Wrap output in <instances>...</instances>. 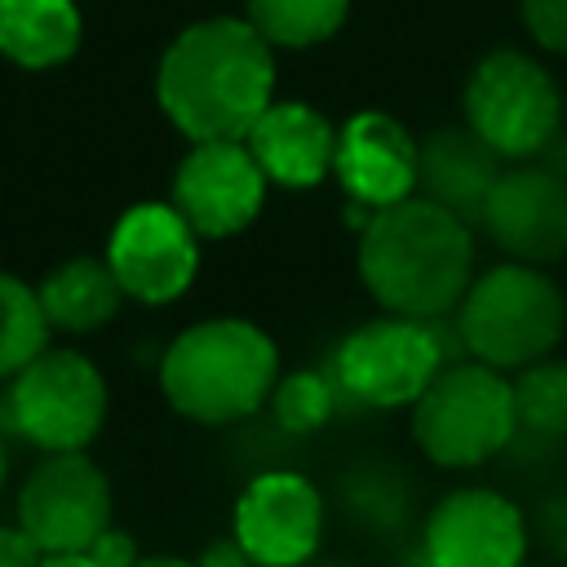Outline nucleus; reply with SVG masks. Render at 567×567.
Segmentation results:
<instances>
[{
  "instance_id": "obj_1",
  "label": "nucleus",
  "mask_w": 567,
  "mask_h": 567,
  "mask_svg": "<svg viewBox=\"0 0 567 567\" xmlns=\"http://www.w3.org/2000/svg\"><path fill=\"white\" fill-rule=\"evenodd\" d=\"M155 93L190 142H244L275 102V49L248 18L190 22L164 49Z\"/></svg>"
},
{
  "instance_id": "obj_2",
  "label": "nucleus",
  "mask_w": 567,
  "mask_h": 567,
  "mask_svg": "<svg viewBox=\"0 0 567 567\" xmlns=\"http://www.w3.org/2000/svg\"><path fill=\"white\" fill-rule=\"evenodd\" d=\"M470 230L425 195L377 208L359 235V279L390 315L439 319L461 306L474 279Z\"/></svg>"
},
{
  "instance_id": "obj_3",
  "label": "nucleus",
  "mask_w": 567,
  "mask_h": 567,
  "mask_svg": "<svg viewBox=\"0 0 567 567\" xmlns=\"http://www.w3.org/2000/svg\"><path fill=\"white\" fill-rule=\"evenodd\" d=\"M279 381L275 341L248 319H204L164 350V399L199 425H230L270 403Z\"/></svg>"
},
{
  "instance_id": "obj_4",
  "label": "nucleus",
  "mask_w": 567,
  "mask_h": 567,
  "mask_svg": "<svg viewBox=\"0 0 567 567\" xmlns=\"http://www.w3.org/2000/svg\"><path fill=\"white\" fill-rule=\"evenodd\" d=\"M456 310L461 346L496 372H518L536 359H549L567 323L563 288L527 261H505L470 279Z\"/></svg>"
},
{
  "instance_id": "obj_5",
  "label": "nucleus",
  "mask_w": 567,
  "mask_h": 567,
  "mask_svg": "<svg viewBox=\"0 0 567 567\" xmlns=\"http://www.w3.org/2000/svg\"><path fill=\"white\" fill-rule=\"evenodd\" d=\"M412 439L443 470L487 465L514 439L509 381L478 359L447 363L412 403Z\"/></svg>"
},
{
  "instance_id": "obj_6",
  "label": "nucleus",
  "mask_w": 567,
  "mask_h": 567,
  "mask_svg": "<svg viewBox=\"0 0 567 567\" xmlns=\"http://www.w3.org/2000/svg\"><path fill=\"white\" fill-rule=\"evenodd\" d=\"M443 368L447 341L434 319L385 315L341 337L328 377L359 408H412Z\"/></svg>"
},
{
  "instance_id": "obj_7",
  "label": "nucleus",
  "mask_w": 567,
  "mask_h": 567,
  "mask_svg": "<svg viewBox=\"0 0 567 567\" xmlns=\"http://www.w3.org/2000/svg\"><path fill=\"white\" fill-rule=\"evenodd\" d=\"M563 120V93L554 75L523 49H492L465 80V124L501 155L527 159L549 146Z\"/></svg>"
},
{
  "instance_id": "obj_8",
  "label": "nucleus",
  "mask_w": 567,
  "mask_h": 567,
  "mask_svg": "<svg viewBox=\"0 0 567 567\" xmlns=\"http://www.w3.org/2000/svg\"><path fill=\"white\" fill-rule=\"evenodd\" d=\"M9 430L44 452H80L106 421V381L75 350H40L4 399Z\"/></svg>"
},
{
  "instance_id": "obj_9",
  "label": "nucleus",
  "mask_w": 567,
  "mask_h": 567,
  "mask_svg": "<svg viewBox=\"0 0 567 567\" xmlns=\"http://www.w3.org/2000/svg\"><path fill=\"white\" fill-rule=\"evenodd\" d=\"M106 266L115 270L124 297L164 306L190 288L199 270V235L173 204H137L115 221Z\"/></svg>"
},
{
  "instance_id": "obj_10",
  "label": "nucleus",
  "mask_w": 567,
  "mask_h": 567,
  "mask_svg": "<svg viewBox=\"0 0 567 567\" xmlns=\"http://www.w3.org/2000/svg\"><path fill=\"white\" fill-rule=\"evenodd\" d=\"M230 536L257 567H306L323 536V496L297 470H266L239 492Z\"/></svg>"
},
{
  "instance_id": "obj_11",
  "label": "nucleus",
  "mask_w": 567,
  "mask_h": 567,
  "mask_svg": "<svg viewBox=\"0 0 567 567\" xmlns=\"http://www.w3.org/2000/svg\"><path fill=\"white\" fill-rule=\"evenodd\" d=\"M266 186L244 142H195L173 173V208L199 239H230L261 213Z\"/></svg>"
},
{
  "instance_id": "obj_12",
  "label": "nucleus",
  "mask_w": 567,
  "mask_h": 567,
  "mask_svg": "<svg viewBox=\"0 0 567 567\" xmlns=\"http://www.w3.org/2000/svg\"><path fill=\"white\" fill-rule=\"evenodd\" d=\"M18 523L35 536L44 554L89 549L93 536L111 527V487L89 456L49 452V461L22 487Z\"/></svg>"
},
{
  "instance_id": "obj_13",
  "label": "nucleus",
  "mask_w": 567,
  "mask_h": 567,
  "mask_svg": "<svg viewBox=\"0 0 567 567\" xmlns=\"http://www.w3.org/2000/svg\"><path fill=\"white\" fill-rule=\"evenodd\" d=\"M421 554L430 567H523L527 518L496 487H461L430 509Z\"/></svg>"
},
{
  "instance_id": "obj_14",
  "label": "nucleus",
  "mask_w": 567,
  "mask_h": 567,
  "mask_svg": "<svg viewBox=\"0 0 567 567\" xmlns=\"http://www.w3.org/2000/svg\"><path fill=\"white\" fill-rule=\"evenodd\" d=\"M478 226L487 239L527 266H549L567 257V177L540 164L501 168Z\"/></svg>"
},
{
  "instance_id": "obj_15",
  "label": "nucleus",
  "mask_w": 567,
  "mask_h": 567,
  "mask_svg": "<svg viewBox=\"0 0 567 567\" xmlns=\"http://www.w3.org/2000/svg\"><path fill=\"white\" fill-rule=\"evenodd\" d=\"M416 159H421V142L390 111H354L337 128L332 173L341 190L368 213L416 195V177H421Z\"/></svg>"
},
{
  "instance_id": "obj_16",
  "label": "nucleus",
  "mask_w": 567,
  "mask_h": 567,
  "mask_svg": "<svg viewBox=\"0 0 567 567\" xmlns=\"http://www.w3.org/2000/svg\"><path fill=\"white\" fill-rule=\"evenodd\" d=\"M244 146L261 164L266 182L288 186V190H306L332 173L337 128L310 102H270L257 115V124L248 128Z\"/></svg>"
},
{
  "instance_id": "obj_17",
  "label": "nucleus",
  "mask_w": 567,
  "mask_h": 567,
  "mask_svg": "<svg viewBox=\"0 0 567 567\" xmlns=\"http://www.w3.org/2000/svg\"><path fill=\"white\" fill-rule=\"evenodd\" d=\"M416 164H421L416 195L456 213L465 226H478V213L501 177V155L470 124H443L421 142Z\"/></svg>"
},
{
  "instance_id": "obj_18",
  "label": "nucleus",
  "mask_w": 567,
  "mask_h": 567,
  "mask_svg": "<svg viewBox=\"0 0 567 567\" xmlns=\"http://www.w3.org/2000/svg\"><path fill=\"white\" fill-rule=\"evenodd\" d=\"M337 514L363 536H399L412 518V483L394 461L363 456L337 478Z\"/></svg>"
},
{
  "instance_id": "obj_19",
  "label": "nucleus",
  "mask_w": 567,
  "mask_h": 567,
  "mask_svg": "<svg viewBox=\"0 0 567 567\" xmlns=\"http://www.w3.org/2000/svg\"><path fill=\"white\" fill-rule=\"evenodd\" d=\"M80 44L75 0H0V53L18 66H58Z\"/></svg>"
},
{
  "instance_id": "obj_20",
  "label": "nucleus",
  "mask_w": 567,
  "mask_h": 567,
  "mask_svg": "<svg viewBox=\"0 0 567 567\" xmlns=\"http://www.w3.org/2000/svg\"><path fill=\"white\" fill-rule=\"evenodd\" d=\"M124 301V288L115 279V270L97 257H75V261H62L44 284H40V306H44V319L53 328H66V332H93L102 328Z\"/></svg>"
},
{
  "instance_id": "obj_21",
  "label": "nucleus",
  "mask_w": 567,
  "mask_h": 567,
  "mask_svg": "<svg viewBox=\"0 0 567 567\" xmlns=\"http://www.w3.org/2000/svg\"><path fill=\"white\" fill-rule=\"evenodd\" d=\"M514 399V439L532 452H549L567 443V363L558 359H536L518 368L509 381Z\"/></svg>"
},
{
  "instance_id": "obj_22",
  "label": "nucleus",
  "mask_w": 567,
  "mask_h": 567,
  "mask_svg": "<svg viewBox=\"0 0 567 567\" xmlns=\"http://www.w3.org/2000/svg\"><path fill=\"white\" fill-rule=\"evenodd\" d=\"M350 0H248L244 18L270 49H315L346 27Z\"/></svg>"
},
{
  "instance_id": "obj_23",
  "label": "nucleus",
  "mask_w": 567,
  "mask_h": 567,
  "mask_svg": "<svg viewBox=\"0 0 567 567\" xmlns=\"http://www.w3.org/2000/svg\"><path fill=\"white\" fill-rule=\"evenodd\" d=\"M49 337V319L40 306V292L18 284L13 275H0V377H18Z\"/></svg>"
},
{
  "instance_id": "obj_24",
  "label": "nucleus",
  "mask_w": 567,
  "mask_h": 567,
  "mask_svg": "<svg viewBox=\"0 0 567 567\" xmlns=\"http://www.w3.org/2000/svg\"><path fill=\"white\" fill-rule=\"evenodd\" d=\"M337 385L328 372H315V368H297L288 377L275 381L270 390V412H275V425L288 430V434H315L332 421L337 412Z\"/></svg>"
},
{
  "instance_id": "obj_25",
  "label": "nucleus",
  "mask_w": 567,
  "mask_h": 567,
  "mask_svg": "<svg viewBox=\"0 0 567 567\" xmlns=\"http://www.w3.org/2000/svg\"><path fill=\"white\" fill-rule=\"evenodd\" d=\"M518 13H523L527 35L545 53L567 58V0H518Z\"/></svg>"
},
{
  "instance_id": "obj_26",
  "label": "nucleus",
  "mask_w": 567,
  "mask_h": 567,
  "mask_svg": "<svg viewBox=\"0 0 567 567\" xmlns=\"http://www.w3.org/2000/svg\"><path fill=\"white\" fill-rule=\"evenodd\" d=\"M532 532H536V540L545 545V554L558 558V563L567 567V492H563V496H549V501L536 505V514H532Z\"/></svg>"
},
{
  "instance_id": "obj_27",
  "label": "nucleus",
  "mask_w": 567,
  "mask_h": 567,
  "mask_svg": "<svg viewBox=\"0 0 567 567\" xmlns=\"http://www.w3.org/2000/svg\"><path fill=\"white\" fill-rule=\"evenodd\" d=\"M84 554H89L97 567H137V545H133V536H128V532H115V527H102Z\"/></svg>"
},
{
  "instance_id": "obj_28",
  "label": "nucleus",
  "mask_w": 567,
  "mask_h": 567,
  "mask_svg": "<svg viewBox=\"0 0 567 567\" xmlns=\"http://www.w3.org/2000/svg\"><path fill=\"white\" fill-rule=\"evenodd\" d=\"M44 549L35 545V536L18 523V527H0V567H40Z\"/></svg>"
},
{
  "instance_id": "obj_29",
  "label": "nucleus",
  "mask_w": 567,
  "mask_h": 567,
  "mask_svg": "<svg viewBox=\"0 0 567 567\" xmlns=\"http://www.w3.org/2000/svg\"><path fill=\"white\" fill-rule=\"evenodd\" d=\"M195 567H257V563L244 554V545H239L235 536H221V540L204 545V554H199Z\"/></svg>"
},
{
  "instance_id": "obj_30",
  "label": "nucleus",
  "mask_w": 567,
  "mask_h": 567,
  "mask_svg": "<svg viewBox=\"0 0 567 567\" xmlns=\"http://www.w3.org/2000/svg\"><path fill=\"white\" fill-rule=\"evenodd\" d=\"M40 567H97V563L84 549H75V554H44Z\"/></svg>"
},
{
  "instance_id": "obj_31",
  "label": "nucleus",
  "mask_w": 567,
  "mask_h": 567,
  "mask_svg": "<svg viewBox=\"0 0 567 567\" xmlns=\"http://www.w3.org/2000/svg\"><path fill=\"white\" fill-rule=\"evenodd\" d=\"M137 567H195V563H186V558H142Z\"/></svg>"
},
{
  "instance_id": "obj_32",
  "label": "nucleus",
  "mask_w": 567,
  "mask_h": 567,
  "mask_svg": "<svg viewBox=\"0 0 567 567\" xmlns=\"http://www.w3.org/2000/svg\"><path fill=\"white\" fill-rule=\"evenodd\" d=\"M0 478H4V443H0Z\"/></svg>"
},
{
  "instance_id": "obj_33",
  "label": "nucleus",
  "mask_w": 567,
  "mask_h": 567,
  "mask_svg": "<svg viewBox=\"0 0 567 567\" xmlns=\"http://www.w3.org/2000/svg\"><path fill=\"white\" fill-rule=\"evenodd\" d=\"M315 567H346V563H315Z\"/></svg>"
},
{
  "instance_id": "obj_34",
  "label": "nucleus",
  "mask_w": 567,
  "mask_h": 567,
  "mask_svg": "<svg viewBox=\"0 0 567 567\" xmlns=\"http://www.w3.org/2000/svg\"><path fill=\"white\" fill-rule=\"evenodd\" d=\"M563 177H567V168H563Z\"/></svg>"
}]
</instances>
